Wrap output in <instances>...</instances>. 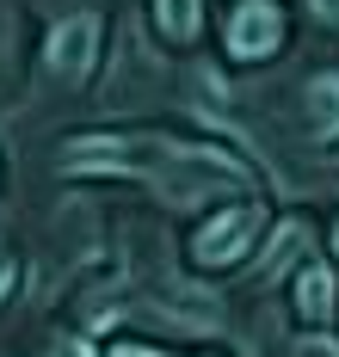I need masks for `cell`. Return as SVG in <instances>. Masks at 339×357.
I'll return each instance as SVG.
<instances>
[{"instance_id": "obj_1", "label": "cell", "mask_w": 339, "mask_h": 357, "mask_svg": "<svg viewBox=\"0 0 339 357\" xmlns=\"http://www.w3.org/2000/svg\"><path fill=\"white\" fill-rule=\"evenodd\" d=\"M149 178L167 191V197H179V204H197L204 191H228V185H247V167L223 154V148H204V142H186V148H167L160 154V167H149Z\"/></svg>"}, {"instance_id": "obj_2", "label": "cell", "mask_w": 339, "mask_h": 357, "mask_svg": "<svg viewBox=\"0 0 339 357\" xmlns=\"http://www.w3.org/2000/svg\"><path fill=\"white\" fill-rule=\"evenodd\" d=\"M259 228H265V210H259V204H234V210H223L216 222H204V228H197L191 259H197L204 271L241 265V259L253 252V241H259Z\"/></svg>"}, {"instance_id": "obj_3", "label": "cell", "mask_w": 339, "mask_h": 357, "mask_svg": "<svg viewBox=\"0 0 339 357\" xmlns=\"http://www.w3.org/2000/svg\"><path fill=\"white\" fill-rule=\"evenodd\" d=\"M278 43H284V13H278V0H241V6L228 13V56H234V62H265Z\"/></svg>"}, {"instance_id": "obj_4", "label": "cell", "mask_w": 339, "mask_h": 357, "mask_svg": "<svg viewBox=\"0 0 339 357\" xmlns=\"http://www.w3.org/2000/svg\"><path fill=\"white\" fill-rule=\"evenodd\" d=\"M99 62V19H62L56 31H50V68L62 74V80H86Z\"/></svg>"}, {"instance_id": "obj_5", "label": "cell", "mask_w": 339, "mask_h": 357, "mask_svg": "<svg viewBox=\"0 0 339 357\" xmlns=\"http://www.w3.org/2000/svg\"><path fill=\"white\" fill-rule=\"evenodd\" d=\"M68 173H149V160L130 142H112V136H93V142H75L62 154Z\"/></svg>"}, {"instance_id": "obj_6", "label": "cell", "mask_w": 339, "mask_h": 357, "mask_svg": "<svg viewBox=\"0 0 339 357\" xmlns=\"http://www.w3.org/2000/svg\"><path fill=\"white\" fill-rule=\"evenodd\" d=\"M333 308H339V284H333V271L327 265H308L296 278V314L308 326H327L333 321Z\"/></svg>"}, {"instance_id": "obj_7", "label": "cell", "mask_w": 339, "mask_h": 357, "mask_svg": "<svg viewBox=\"0 0 339 357\" xmlns=\"http://www.w3.org/2000/svg\"><path fill=\"white\" fill-rule=\"evenodd\" d=\"M308 130L315 136H339V74H315L308 80Z\"/></svg>"}, {"instance_id": "obj_8", "label": "cell", "mask_w": 339, "mask_h": 357, "mask_svg": "<svg viewBox=\"0 0 339 357\" xmlns=\"http://www.w3.org/2000/svg\"><path fill=\"white\" fill-rule=\"evenodd\" d=\"M154 25L173 43H191L197 37V0H154Z\"/></svg>"}, {"instance_id": "obj_9", "label": "cell", "mask_w": 339, "mask_h": 357, "mask_svg": "<svg viewBox=\"0 0 339 357\" xmlns=\"http://www.w3.org/2000/svg\"><path fill=\"white\" fill-rule=\"evenodd\" d=\"M56 357H93V345H86V339H62V345H56Z\"/></svg>"}, {"instance_id": "obj_10", "label": "cell", "mask_w": 339, "mask_h": 357, "mask_svg": "<svg viewBox=\"0 0 339 357\" xmlns=\"http://www.w3.org/2000/svg\"><path fill=\"white\" fill-rule=\"evenodd\" d=\"M302 357H339V345H327V339H315V345H302Z\"/></svg>"}, {"instance_id": "obj_11", "label": "cell", "mask_w": 339, "mask_h": 357, "mask_svg": "<svg viewBox=\"0 0 339 357\" xmlns=\"http://www.w3.org/2000/svg\"><path fill=\"white\" fill-rule=\"evenodd\" d=\"M112 357H167V351H149V345H117Z\"/></svg>"}, {"instance_id": "obj_12", "label": "cell", "mask_w": 339, "mask_h": 357, "mask_svg": "<svg viewBox=\"0 0 339 357\" xmlns=\"http://www.w3.org/2000/svg\"><path fill=\"white\" fill-rule=\"evenodd\" d=\"M6 289H13V259L0 252V302H6Z\"/></svg>"}, {"instance_id": "obj_13", "label": "cell", "mask_w": 339, "mask_h": 357, "mask_svg": "<svg viewBox=\"0 0 339 357\" xmlns=\"http://www.w3.org/2000/svg\"><path fill=\"white\" fill-rule=\"evenodd\" d=\"M315 13H321V19H333V25H339V0H315Z\"/></svg>"}, {"instance_id": "obj_14", "label": "cell", "mask_w": 339, "mask_h": 357, "mask_svg": "<svg viewBox=\"0 0 339 357\" xmlns=\"http://www.w3.org/2000/svg\"><path fill=\"white\" fill-rule=\"evenodd\" d=\"M333 252H339V228H333Z\"/></svg>"}]
</instances>
